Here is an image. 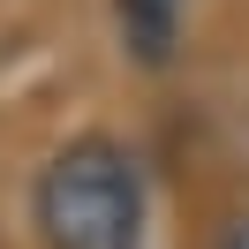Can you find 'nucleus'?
Masks as SVG:
<instances>
[{
	"label": "nucleus",
	"instance_id": "1",
	"mask_svg": "<svg viewBox=\"0 0 249 249\" xmlns=\"http://www.w3.org/2000/svg\"><path fill=\"white\" fill-rule=\"evenodd\" d=\"M31 219L46 249H143V159L121 136H68L38 166Z\"/></svg>",
	"mask_w": 249,
	"mask_h": 249
},
{
	"label": "nucleus",
	"instance_id": "2",
	"mask_svg": "<svg viewBox=\"0 0 249 249\" xmlns=\"http://www.w3.org/2000/svg\"><path fill=\"white\" fill-rule=\"evenodd\" d=\"M181 23H189V0H113V31L136 68H166L181 53Z\"/></svg>",
	"mask_w": 249,
	"mask_h": 249
},
{
	"label": "nucleus",
	"instance_id": "3",
	"mask_svg": "<svg viewBox=\"0 0 249 249\" xmlns=\"http://www.w3.org/2000/svg\"><path fill=\"white\" fill-rule=\"evenodd\" d=\"M219 249H249V219H234V227H227V242H219Z\"/></svg>",
	"mask_w": 249,
	"mask_h": 249
}]
</instances>
